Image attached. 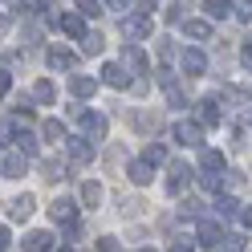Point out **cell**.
Wrapping results in <instances>:
<instances>
[{"mask_svg": "<svg viewBox=\"0 0 252 252\" xmlns=\"http://www.w3.org/2000/svg\"><path fill=\"white\" fill-rule=\"evenodd\" d=\"M61 252H69V248H61Z\"/></svg>", "mask_w": 252, "mask_h": 252, "instance_id": "cell-40", "label": "cell"}, {"mask_svg": "<svg viewBox=\"0 0 252 252\" xmlns=\"http://www.w3.org/2000/svg\"><path fill=\"white\" fill-rule=\"evenodd\" d=\"M163 159H167L163 147H147V155H143V163H163Z\"/></svg>", "mask_w": 252, "mask_h": 252, "instance_id": "cell-27", "label": "cell"}, {"mask_svg": "<svg viewBox=\"0 0 252 252\" xmlns=\"http://www.w3.org/2000/svg\"><path fill=\"white\" fill-rule=\"evenodd\" d=\"M244 248V240H240V236H232V240H224V252H240Z\"/></svg>", "mask_w": 252, "mask_h": 252, "instance_id": "cell-30", "label": "cell"}, {"mask_svg": "<svg viewBox=\"0 0 252 252\" xmlns=\"http://www.w3.org/2000/svg\"><path fill=\"white\" fill-rule=\"evenodd\" d=\"M171 252H195V244H191V240H175V244H171Z\"/></svg>", "mask_w": 252, "mask_h": 252, "instance_id": "cell-31", "label": "cell"}, {"mask_svg": "<svg viewBox=\"0 0 252 252\" xmlns=\"http://www.w3.org/2000/svg\"><path fill=\"white\" fill-rule=\"evenodd\" d=\"M203 8H208V17H228V8H232V4H224V0H208Z\"/></svg>", "mask_w": 252, "mask_h": 252, "instance_id": "cell-26", "label": "cell"}, {"mask_svg": "<svg viewBox=\"0 0 252 252\" xmlns=\"http://www.w3.org/2000/svg\"><path fill=\"white\" fill-rule=\"evenodd\" d=\"M12 244V236H8V228H0V248H8Z\"/></svg>", "mask_w": 252, "mask_h": 252, "instance_id": "cell-33", "label": "cell"}, {"mask_svg": "<svg viewBox=\"0 0 252 252\" xmlns=\"http://www.w3.org/2000/svg\"><path fill=\"white\" fill-rule=\"evenodd\" d=\"M82 130H86V138H102L106 134V118L102 114H82Z\"/></svg>", "mask_w": 252, "mask_h": 252, "instance_id": "cell-7", "label": "cell"}, {"mask_svg": "<svg viewBox=\"0 0 252 252\" xmlns=\"http://www.w3.org/2000/svg\"><path fill=\"white\" fill-rule=\"evenodd\" d=\"M49 248H53V236H49V232H29L25 252H49Z\"/></svg>", "mask_w": 252, "mask_h": 252, "instance_id": "cell-9", "label": "cell"}, {"mask_svg": "<svg viewBox=\"0 0 252 252\" xmlns=\"http://www.w3.org/2000/svg\"><path fill=\"white\" fill-rule=\"evenodd\" d=\"M240 220H244V224H252V208H244V212H240Z\"/></svg>", "mask_w": 252, "mask_h": 252, "instance_id": "cell-36", "label": "cell"}, {"mask_svg": "<svg viewBox=\"0 0 252 252\" xmlns=\"http://www.w3.org/2000/svg\"><path fill=\"white\" fill-rule=\"evenodd\" d=\"M187 37L208 41V37H212V25H208V21H187Z\"/></svg>", "mask_w": 252, "mask_h": 252, "instance_id": "cell-19", "label": "cell"}, {"mask_svg": "<svg viewBox=\"0 0 252 252\" xmlns=\"http://www.w3.org/2000/svg\"><path fill=\"white\" fill-rule=\"evenodd\" d=\"M203 69H208V57H203L199 49H187V53H183V73H187V77H199Z\"/></svg>", "mask_w": 252, "mask_h": 252, "instance_id": "cell-4", "label": "cell"}, {"mask_svg": "<svg viewBox=\"0 0 252 252\" xmlns=\"http://www.w3.org/2000/svg\"><path fill=\"white\" fill-rule=\"evenodd\" d=\"M138 252H151V248H138Z\"/></svg>", "mask_w": 252, "mask_h": 252, "instance_id": "cell-39", "label": "cell"}, {"mask_svg": "<svg viewBox=\"0 0 252 252\" xmlns=\"http://www.w3.org/2000/svg\"><path fill=\"white\" fill-rule=\"evenodd\" d=\"M199 122H208V126L220 122V106H216V98H203V102H199Z\"/></svg>", "mask_w": 252, "mask_h": 252, "instance_id": "cell-16", "label": "cell"}, {"mask_svg": "<svg viewBox=\"0 0 252 252\" xmlns=\"http://www.w3.org/2000/svg\"><path fill=\"white\" fill-rule=\"evenodd\" d=\"M69 155H73V163H90V159H94V147L86 143V138H73V143H69Z\"/></svg>", "mask_w": 252, "mask_h": 252, "instance_id": "cell-14", "label": "cell"}, {"mask_svg": "<svg viewBox=\"0 0 252 252\" xmlns=\"http://www.w3.org/2000/svg\"><path fill=\"white\" fill-rule=\"evenodd\" d=\"M240 21H252V4H240Z\"/></svg>", "mask_w": 252, "mask_h": 252, "instance_id": "cell-34", "label": "cell"}, {"mask_svg": "<svg viewBox=\"0 0 252 252\" xmlns=\"http://www.w3.org/2000/svg\"><path fill=\"white\" fill-rule=\"evenodd\" d=\"M130 179H134V183H151V179H155L151 163H143V159H138V163H130Z\"/></svg>", "mask_w": 252, "mask_h": 252, "instance_id": "cell-18", "label": "cell"}, {"mask_svg": "<svg viewBox=\"0 0 252 252\" xmlns=\"http://www.w3.org/2000/svg\"><path fill=\"white\" fill-rule=\"evenodd\" d=\"M77 8H82V17H98L102 12V4H77Z\"/></svg>", "mask_w": 252, "mask_h": 252, "instance_id": "cell-32", "label": "cell"}, {"mask_svg": "<svg viewBox=\"0 0 252 252\" xmlns=\"http://www.w3.org/2000/svg\"><path fill=\"white\" fill-rule=\"evenodd\" d=\"M17 147H21V155H37V138L25 134V130H17Z\"/></svg>", "mask_w": 252, "mask_h": 252, "instance_id": "cell-24", "label": "cell"}, {"mask_svg": "<svg viewBox=\"0 0 252 252\" xmlns=\"http://www.w3.org/2000/svg\"><path fill=\"white\" fill-rule=\"evenodd\" d=\"M147 33H151V17H147V12H138V17H122V37L143 41Z\"/></svg>", "mask_w": 252, "mask_h": 252, "instance_id": "cell-1", "label": "cell"}, {"mask_svg": "<svg viewBox=\"0 0 252 252\" xmlns=\"http://www.w3.org/2000/svg\"><path fill=\"white\" fill-rule=\"evenodd\" d=\"M69 90L77 94V98H94V90H98V82H94V77H82V73H77L73 82H69Z\"/></svg>", "mask_w": 252, "mask_h": 252, "instance_id": "cell-13", "label": "cell"}, {"mask_svg": "<svg viewBox=\"0 0 252 252\" xmlns=\"http://www.w3.org/2000/svg\"><path fill=\"white\" fill-rule=\"evenodd\" d=\"M49 212H53V220H57V224H69V228H77V208H73V199H57Z\"/></svg>", "mask_w": 252, "mask_h": 252, "instance_id": "cell-3", "label": "cell"}, {"mask_svg": "<svg viewBox=\"0 0 252 252\" xmlns=\"http://www.w3.org/2000/svg\"><path fill=\"white\" fill-rule=\"evenodd\" d=\"M0 29H4V17H0Z\"/></svg>", "mask_w": 252, "mask_h": 252, "instance_id": "cell-38", "label": "cell"}, {"mask_svg": "<svg viewBox=\"0 0 252 252\" xmlns=\"http://www.w3.org/2000/svg\"><path fill=\"white\" fill-rule=\"evenodd\" d=\"M199 244H220V236H224V232H220V224H216V220H199Z\"/></svg>", "mask_w": 252, "mask_h": 252, "instance_id": "cell-8", "label": "cell"}, {"mask_svg": "<svg viewBox=\"0 0 252 252\" xmlns=\"http://www.w3.org/2000/svg\"><path fill=\"white\" fill-rule=\"evenodd\" d=\"M0 94H8V73L0 69Z\"/></svg>", "mask_w": 252, "mask_h": 252, "instance_id": "cell-35", "label": "cell"}, {"mask_svg": "<svg viewBox=\"0 0 252 252\" xmlns=\"http://www.w3.org/2000/svg\"><path fill=\"white\" fill-rule=\"evenodd\" d=\"M82 199H86L90 208H94V203L102 199V183H82Z\"/></svg>", "mask_w": 252, "mask_h": 252, "instance_id": "cell-23", "label": "cell"}, {"mask_svg": "<svg viewBox=\"0 0 252 252\" xmlns=\"http://www.w3.org/2000/svg\"><path fill=\"white\" fill-rule=\"evenodd\" d=\"M57 25H61V29H65V33H69V37H77V41H82V37H86V21H82V17H77V12H69V17H61Z\"/></svg>", "mask_w": 252, "mask_h": 252, "instance_id": "cell-10", "label": "cell"}, {"mask_svg": "<svg viewBox=\"0 0 252 252\" xmlns=\"http://www.w3.org/2000/svg\"><path fill=\"white\" fill-rule=\"evenodd\" d=\"M0 171H4V175H25V155L21 151H12V155H4V159H0Z\"/></svg>", "mask_w": 252, "mask_h": 252, "instance_id": "cell-6", "label": "cell"}, {"mask_svg": "<svg viewBox=\"0 0 252 252\" xmlns=\"http://www.w3.org/2000/svg\"><path fill=\"white\" fill-rule=\"evenodd\" d=\"M199 138H203V134H199L195 122H179V126H175V143H183V147H199Z\"/></svg>", "mask_w": 252, "mask_h": 252, "instance_id": "cell-5", "label": "cell"}, {"mask_svg": "<svg viewBox=\"0 0 252 252\" xmlns=\"http://www.w3.org/2000/svg\"><path fill=\"white\" fill-rule=\"evenodd\" d=\"M73 61H77V57H73L69 49H49V65H53V69H73Z\"/></svg>", "mask_w": 252, "mask_h": 252, "instance_id": "cell-15", "label": "cell"}, {"mask_svg": "<svg viewBox=\"0 0 252 252\" xmlns=\"http://www.w3.org/2000/svg\"><path fill=\"white\" fill-rule=\"evenodd\" d=\"M220 179H224V175H199V183L208 187V191H216V187H220Z\"/></svg>", "mask_w": 252, "mask_h": 252, "instance_id": "cell-29", "label": "cell"}, {"mask_svg": "<svg viewBox=\"0 0 252 252\" xmlns=\"http://www.w3.org/2000/svg\"><path fill=\"white\" fill-rule=\"evenodd\" d=\"M82 49H86V53H102V37H98V33H86V37H82Z\"/></svg>", "mask_w": 252, "mask_h": 252, "instance_id": "cell-25", "label": "cell"}, {"mask_svg": "<svg viewBox=\"0 0 252 252\" xmlns=\"http://www.w3.org/2000/svg\"><path fill=\"white\" fill-rule=\"evenodd\" d=\"M122 61H126V65H130V69L147 73V57H143V49H134V45H130V49H122Z\"/></svg>", "mask_w": 252, "mask_h": 252, "instance_id": "cell-17", "label": "cell"}, {"mask_svg": "<svg viewBox=\"0 0 252 252\" xmlns=\"http://www.w3.org/2000/svg\"><path fill=\"white\" fill-rule=\"evenodd\" d=\"M203 175H224V155L220 151H203Z\"/></svg>", "mask_w": 252, "mask_h": 252, "instance_id": "cell-12", "label": "cell"}, {"mask_svg": "<svg viewBox=\"0 0 252 252\" xmlns=\"http://www.w3.org/2000/svg\"><path fill=\"white\" fill-rule=\"evenodd\" d=\"M187 183H191V167H187V163H175V167H171V175H167V191H171V195H183Z\"/></svg>", "mask_w": 252, "mask_h": 252, "instance_id": "cell-2", "label": "cell"}, {"mask_svg": "<svg viewBox=\"0 0 252 252\" xmlns=\"http://www.w3.org/2000/svg\"><path fill=\"white\" fill-rule=\"evenodd\" d=\"M8 216L12 220H29V216H33V195H17L12 208H8Z\"/></svg>", "mask_w": 252, "mask_h": 252, "instance_id": "cell-11", "label": "cell"}, {"mask_svg": "<svg viewBox=\"0 0 252 252\" xmlns=\"http://www.w3.org/2000/svg\"><path fill=\"white\" fill-rule=\"evenodd\" d=\"M4 134H8V130H4V126H0V147H4Z\"/></svg>", "mask_w": 252, "mask_h": 252, "instance_id": "cell-37", "label": "cell"}, {"mask_svg": "<svg viewBox=\"0 0 252 252\" xmlns=\"http://www.w3.org/2000/svg\"><path fill=\"white\" fill-rule=\"evenodd\" d=\"M102 77H106V86H126V69L122 65H106Z\"/></svg>", "mask_w": 252, "mask_h": 252, "instance_id": "cell-21", "label": "cell"}, {"mask_svg": "<svg viewBox=\"0 0 252 252\" xmlns=\"http://www.w3.org/2000/svg\"><path fill=\"white\" fill-rule=\"evenodd\" d=\"M41 130H45V138H49V143H65V126H61V122H53V118H49V122L41 126Z\"/></svg>", "mask_w": 252, "mask_h": 252, "instance_id": "cell-20", "label": "cell"}, {"mask_svg": "<svg viewBox=\"0 0 252 252\" xmlns=\"http://www.w3.org/2000/svg\"><path fill=\"white\" fill-rule=\"evenodd\" d=\"M220 212H224V216H236V199L224 195V199H220Z\"/></svg>", "mask_w": 252, "mask_h": 252, "instance_id": "cell-28", "label": "cell"}, {"mask_svg": "<svg viewBox=\"0 0 252 252\" xmlns=\"http://www.w3.org/2000/svg\"><path fill=\"white\" fill-rule=\"evenodd\" d=\"M33 98H37V102H53V98H57L53 82H37V86H33Z\"/></svg>", "mask_w": 252, "mask_h": 252, "instance_id": "cell-22", "label": "cell"}]
</instances>
